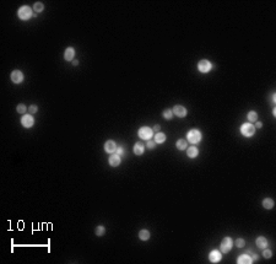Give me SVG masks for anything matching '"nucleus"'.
<instances>
[{
  "label": "nucleus",
  "mask_w": 276,
  "mask_h": 264,
  "mask_svg": "<svg viewBox=\"0 0 276 264\" xmlns=\"http://www.w3.org/2000/svg\"><path fill=\"white\" fill-rule=\"evenodd\" d=\"M95 232H96L97 236H103L104 232H106V228H104V226H97Z\"/></svg>",
  "instance_id": "26"
},
{
  "label": "nucleus",
  "mask_w": 276,
  "mask_h": 264,
  "mask_svg": "<svg viewBox=\"0 0 276 264\" xmlns=\"http://www.w3.org/2000/svg\"><path fill=\"white\" fill-rule=\"evenodd\" d=\"M263 207L265 209H273L274 208V200L271 198H265L263 200Z\"/></svg>",
  "instance_id": "18"
},
{
  "label": "nucleus",
  "mask_w": 276,
  "mask_h": 264,
  "mask_svg": "<svg viewBox=\"0 0 276 264\" xmlns=\"http://www.w3.org/2000/svg\"><path fill=\"white\" fill-rule=\"evenodd\" d=\"M201 140V133L198 129H191V130L188 133V141L191 144H196Z\"/></svg>",
  "instance_id": "2"
},
{
  "label": "nucleus",
  "mask_w": 276,
  "mask_h": 264,
  "mask_svg": "<svg viewBox=\"0 0 276 264\" xmlns=\"http://www.w3.org/2000/svg\"><path fill=\"white\" fill-rule=\"evenodd\" d=\"M11 81H13L14 84H21L23 81L22 71H20V70H14V71L11 73Z\"/></svg>",
  "instance_id": "8"
},
{
  "label": "nucleus",
  "mask_w": 276,
  "mask_h": 264,
  "mask_svg": "<svg viewBox=\"0 0 276 264\" xmlns=\"http://www.w3.org/2000/svg\"><path fill=\"white\" fill-rule=\"evenodd\" d=\"M150 231L149 230H141L139 232V238L141 239V241H147V239L150 238Z\"/></svg>",
  "instance_id": "17"
},
{
  "label": "nucleus",
  "mask_w": 276,
  "mask_h": 264,
  "mask_svg": "<svg viewBox=\"0 0 276 264\" xmlns=\"http://www.w3.org/2000/svg\"><path fill=\"white\" fill-rule=\"evenodd\" d=\"M211 63L209 62V60H206V59H203V60H200L199 62V64H198V69H199V71L200 73H209L210 70H211Z\"/></svg>",
  "instance_id": "6"
},
{
  "label": "nucleus",
  "mask_w": 276,
  "mask_h": 264,
  "mask_svg": "<svg viewBox=\"0 0 276 264\" xmlns=\"http://www.w3.org/2000/svg\"><path fill=\"white\" fill-rule=\"evenodd\" d=\"M237 263H239V264H250V263H253V259H252V257H249L248 254H242L238 258Z\"/></svg>",
  "instance_id": "14"
},
{
  "label": "nucleus",
  "mask_w": 276,
  "mask_h": 264,
  "mask_svg": "<svg viewBox=\"0 0 276 264\" xmlns=\"http://www.w3.org/2000/svg\"><path fill=\"white\" fill-rule=\"evenodd\" d=\"M221 258H222V254L220 253L219 251H216V249L211 251L210 254H209V259H210L211 263H219L221 260Z\"/></svg>",
  "instance_id": "10"
},
{
  "label": "nucleus",
  "mask_w": 276,
  "mask_h": 264,
  "mask_svg": "<svg viewBox=\"0 0 276 264\" xmlns=\"http://www.w3.org/2000/svg\"><path fill=\"white\" fill-rule=\"evenodd\" d=\"M173 114H175L179 118H183V117L187 116V109L183 107V106H174V108L172 109Z\"/></svg>",
  "instance_id": "11"
},
{
  "label": "nucleus",
  "mask_w": 276,
  "mask_h": 264,
  "mask_svg": "<svg viewBox=\"0 0 276 264\" xmlns=\"http://www.w3.org/2000/svg\"><path fill=\"white\" fill-rule=\"evenodd\" d=\"M160 129H161V127L158 125V124H156V125L154 127V129H152V130H154V132H160Z\"/></svg>",
  "instance_id": "31"
},
{
  "label": "nucleus",
  "mask_w": 276,
  "mask_h": 264,
  "mask_svg": "<svg viewBox=\"0 0 276 264\" xmlns=\"http://www.w3.org/2000/svg\"><path fill=\"white\" fill-rule=\"evenodd\" d=\"M17 113H20V114H25L26 113V111H27V107L23 103H21V104H19L17 106Z\"/></svg>",
  "instance_id": "25"
},
{
  "label": "nucleus",
  "mask_w": 276,
  "mask_h": 264,
  "mask_svg": "<svg viewBox=\"0 0 276 264\" xmlns=\"http://www.w3.org/2000/svg\"><path fill=\"white\" fill-rule=\"evenodd\" d=\"M166 141V135L163 133H157L155 135V143L156 144H163Z\"/></svg>",
  "instance_id": "19"
},
{
  "label": "nucleus",
  "mask_w": 276,
  "mask_h": 264,
  "mask_svg": "<svg viewBox=\"0 0 276 264\" xmlns=\"http://www.w3.org/2000/svg\"><path fill=\"white\" fill-rule=\"evenodd\" d=\"M21 124L25 128H31L34 124V118L31 114H23L21 118Z\"/></svg>",
  "instance_id": "7"
},
{
  "label": "nucleus",
  "mask_w": 276,
  "mask_h": 264,
  "mask_svg": "<svg viewBox=\"0 0 276 264\" xmlns=\"http://www.w3.org/2000/svg\"><path fill=\"white\" fill-rule=\"evenodd\" d=\"M162 116H163V118L164 119H172V117H173V112H172V109H169V108H167V109H164L163 111V113H162Z\"/></svg>",
  "instance_id": "21"
},
{
  "label": "nucleus",
  "mask_w": 276,
  "mask_h": 264,
  "mask_svg": "<svg viewBox=\"0 0 276 264\" xmlns=\"http://www.w3.org/2000/svg\"><path fill=\"white\" fill-rule=\"evenodd\" d=\"M152 134H154V130L149 127H141L139 129V137L144 140H150Z\"/></svg>",
  "instance_id": "4"
},
{
  "label": "nucleus",
  "mask_w": 276,
  "mask_h": 264,
  "mask_svg": "<svg viewBox=\"0 0 276 264\" xmlns=\"http://www.w3.org/2000/svg\"><path fill=\"white\" fill-rule=\"evenodd\" d=\"M74 57H75V49L73 48V47H69V48H66L65 53H64V58H65V60H68V62L73 60Z\"/></svg>",
  "instance_id": "13"
},
{
  "label": "nucleus",
  "mask_w": 276,
  "mask_h": 264,
  "mask_svg": "<svg viewBox=\"0 0 276 264\" xmlns=\"http://www.w3.org/2000/svg\"><path fill=\"white\" fill-rule=\"evenodd\" d=\"M252 259H253V262H254V260H258V256H255V254H254L253 257H252Z\"/></svg>",
  "instance_id": "35"
},
{
  "label": "nucleus",
  "mask_w": 276,
  "mask_h": 264,
  "mask_svg": "<svg viewBox=\"0 0 276 264\" xmlns=\"http://www.w3.org/2000/svg\"><path fill=\"white\" fill-rule=\"evenodd\" d=\"M144 151H145V148H144L143 143H136L134 145V154L135 155H143Z\"/></svg>",
  "instance_id": "15"
},
{
  "label": "nucleus",
  "mask_w": 276,
  "mask_h": 264,
  "mask_svg": "<svg viewBox=\"0 0 276 264\" xmlns=\"http://www.w3.org/2000/svg\"><path fill=\"white\" fill-rule=\"evenodd\" d=\"M17 16H19V19L21 20H28V19H31V16H32V10L30 6H22L19 9V11H17Z\"/></svg>",
  "instance_id": "1"
},
{
  "label": "nucleus",
  "mask_w": 276,
  "mask_h": 264,
  "mask_svg": "<svg viewBox=\"0 0 276 264\" xmlns=\"http://www.w3.org/2000/svg\"><path fill=\"white\" fill-rule=\"evenodd\" d=\"M244 244H245V242H244V239H243V238H238L237 241H236V246H237L238 248L244 247Z\"/></svg>",
  "instance_id": "27"
},
{
  "label": "nucleus",
  "mask_w": 276,
  "mask_h": 264,
  "mask_svg": "<svg viewBox=\"0 0 276 264\" xmlns=\"http://www.w3.org/2000/svg\"><path fill=\"white\" fill-rule=\"evenodd\" d=\"M177 148H178V150H185L187 149V141L184 139L178 140V141H177Z\"/></svg>",
  "instance_id": "24"
},
{
  "label": "nucleus",
  "mask_w": 276,
  "mask_h": 264,
  "mask_svg": "<svg viewBox=\"0 0 276 264\" xmlns=\"http://www.w3.org/2000/svg\"><path fill=\"white\" fill-rule=\"evenodd\" d=\"M108 162H109V165L112 166V167L119 166V165H120V156H119L118 154H113V155H110Z\"/></svg>",
  "instance_id": "12"
},
{
  "label": "nucleus",
  "mask_w": 276,
  "mask_h": 264,
  "mask_svg": "<svg viewBox=\"0 0 276 264\" xmlns=\"http://www.w3.org/2000/svg\"><path fill=\"white\" fill-rule=\"evenodd\" d=\"M187 154H188V156H189L190 158H194V157H196V156H198L199 151H198V149L195 148V146H190V148L188 149Z\"/></svg>",
  "instance_id": "20"
},
{
  "label": "nucleus",
  "mask_w": 276,
  "mask_h": 264,
  "mask_svg": "<svg viewBox=\"0 0 276 264\" xmlns=\"http://www.w3.org/2000/svg\"><path fill=\"white\" fill-rule=\"evenodd\" d=\"M104 150H106V152H108V154H113V152H115L117 151L115 141H113V140H107V141L104 143Z\"/></svg>",
  "instance_id": "9"
},
{
  "label": "nucleus",
  "mask_w": 276,
  "mask_h": 264,
  "mask_svg": "<svg viewBox=\"0 0 276 264\" xmlns=\"http://www.w3.org/2000/svg\"><path fill=\"white\" fill-rule=\"evenodd\" d=\"M117 151H118L119 154H123V151H124V149H123L122 146H119V148H117ZM119 154H118V155H119Z\"/></svg>",
  "instance_id": "32"
},
{
  "label": "nucleus",
  "mask_w": 276,
  "mask_h": 264,
  "mask_svg": "<svg viewBox=\"0 0 276 264\" xmlns=\"http://www.w3.org/2000/svg\"><path fill=\"white\" fill-rule=\"evenodd\" d=\"M256 246H258V247H259V248H261V249L266 248V246H268V241H266V238H265V237H263V236L258 237V238H256Z\"/></svg>",
  "instance_id": "16"
},
{
  "label": "nucleus",
  "mask_w": 276,
  "mask_h": 264,
  "mask_svg": "<svg viewBox=\"0 0 276 264\" xmlns=\"http://www.w3.org/2000/svg\"><path fill=\"white\" fill-rule=\"evenodd\" d=\"M78 64H79V60H73V65H78Z\"/></svg>",
  "instance_id": "34"
},
{
  "label": "nucleus",
  "mask_w": 276,
  "mask_h": 264,
  "mask_svg": "<svg viewBox=\"0 0 276 264\" xmlns=\"http://www.w3.org/2000/svg\"><path fill=\"white\" fill-rule=\"evenodd\" d=\"M258 119V113L255 112V111H250V112L248 113V120L249 122H256Z\"/></svg>",
  "instance_id": "23"
},
{
  "label": "nucleus",
  "mask_w": 276,
  "mask_h": 264,
  "mask_svg": "<svg viewBox=\"0 0 276 264\" xmlns=\"http://www.w3.org/2000/svg\"><path fill=\"white\" fill-rule=\"evenodd\" d=\"M264 249H265V248H264ZM263 256L265 257V258H271V256H273V252L270 251V249H265V251L263 252Z\"/></svg>",
  "instance_id": "28"
},
{
  "label": "nucleus",
  "mask_w": 276,
  "mask_h": 264,
  "mask_svg": "<svg viewBox=\"0 0 276 264\" xmlns=\"http://www.w3.org/2000/svg\"><path fill=\"white\" fill-rule=\"evenodd\" d=\"M240 133L243 134L244 137H252V135H254V133H255V127L253 124H250V123H245V124H243L242 127H240Z\"/></svg>",
  "instance_id": "3"
},
{
  "label": "nucleus",
  "mask_w": 276,
  "mask_h": 264,
  "mask_svg": "<svg viewBox=\"0 0 276 264\" xmlns=\"http://www.w3.org/2000/svg\"><path fill=\"white\" fill-rule=\"evenodd\" d=\"M28 111H30V113H37V111H38V107L36 104H32L28 107Z\"/></svg>",
  "instance_id": "29"
},
{
  "label": "nucleus",
  "mask_w": 276,
  "mask_h": 264,
  "mask_svg": "<svg viewBox=\"0 0 276 264\" xmlns=\"http://www.w3.org/2000/svg\"><path fill=\"white\" fill-rule=\"evenodd\" d=\"M263 127V123L261 122H256V128H261Z\"/></svg>",
  "instance_id": "33"
},
{
  "label": "nucleus",
  "mask_w": 276,
  "mask_h": 264,
  "mask_svg": "<svg viewBox=\"0 0 276 264\" xmlns=\"http://www.w3.org/2000/svg\"><path fill=\"white\" fill-rule=\"evenodd\" d=\"M232 246H233L232 238L231 237H225L224 239H222V242H221V251L224 252V253H227V252L231 251Z\"/></svg>",
  "instance_id": "5"
},
{
  "label": "nucleus",
  "mask_w": 276,
  "mask_h": 264,
  "mask_svg": "<svg viewBox=\"0 0 276 264\" xmlns=\"http://www.w3.org/2000/svg\"><path fill=\"white\" fill-rule=\"evenodd\" d=\"M155 146H156V143L152 141V140H149V141H147V148L152 150V149H155Z\"/></svg>",
  "instance_id": "30"
},
{
  "label": "nucleus",
  "mask_w": 276,
  "mask_h": 264,
  "mask_svg": "<svg viewBox=\"0 0 276 264\" xmlns=\"http://www.w3.org/2000/svg\"><path fill=\"white\" fill-rule=\"evenodd\" d=\"M44 9V5L43 3H41V1H37L36 4H34V6H33V10L36 11V13H42Z\"/></svg>",
  "instance_id": "22"
}]
</instances>
